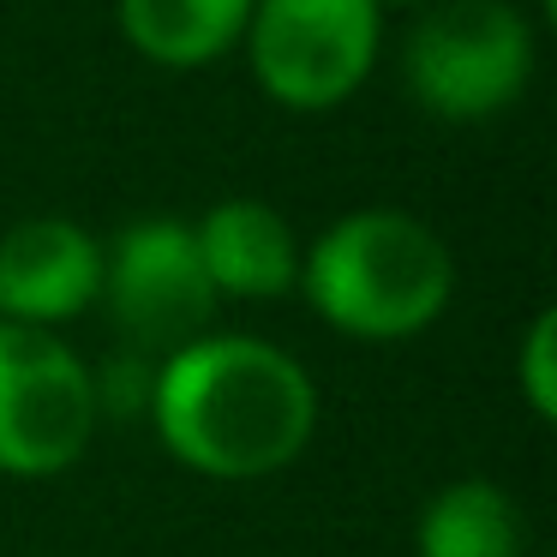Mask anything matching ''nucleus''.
Segmentation results:
<instances>
[{"mask_svg": "<svg viewBox=\"0 0 557 557\" xmlns=\"http://www.w3.org/2000/svg\"><path fill=\"white\" fill-rule=\"evenodd\" d=\"M157 444L205 480H270L318 437V384L264 336L205 330L150 366Z\"/></svg>", "mask_w": 557, "mask_h": 557, "instance_id": "obj_1", "label": "nucleus"}, {"mask_svg": "<svg viewBox=\"0 0 557 557\" xmlns=\"http://www.w3.org/2000/svg\"><path fill=\"white\" fill-rule=\"evenodd\" d=\"M318 318L354 342H408L449 312L456 258L413 210H348L300 246V282Z\"/></svg>", "mask_w": 557, "mask_h": 557, "instance_id": "obj_2", "label": "nucleus"}, {"mask_svg": "<svg viewBox=\"0 0 557 557\" xmlns=\"http://www.w3.org/2000/svg\"><path fill=\"white\" fill-rule=\"evenodd\" d=\"M533 25L516 0H432L401 42V78L437 121H492L533 85Z\"/></svg>", "mask_w": 557, "mask_h": 557, "instance_id": "obj_3", "label": "nucleus"}, {"mask_svg": "<svg viewBox=\"0 0 557 557\" xmlns=\"http://www.w3.org/2000/svg\"><path fill=\"white\" fill-rule=\"evenodd\" d=\"M384 49L372 0H252L240 54L276 109L324 114L360 97Z\"/></svg>", "mask_w": 557, "mask_h": 557, "instance_id": "obj_4", "label": "nucleus"}, {"mask_svg": "<svg viewBox=\"0 0 557 557\" xmlns=\"http://www.w3.org/2000/svg\"><path fill=\"white\" fill-rule=\"evenodd\" d=\"M97 420V372L66 348L61 330L0 318V473L54 480L78 468Z\"/></svg>", "mask_w": 557, "mask_h": 557, "instance_id": "obj_5", "label": "nucleus"}, {"mask_svg": "<svg viewBox=\"0 0 557 557\" xmlns=\"http://www.w3.org/2000/svg\"><path fill=\"white\" fill-rule=\"evenodd\" d=\"M102 306L114 330L138 354H174L181 342L205 336L216 312V288L205 276L193 222L138 216L102 246Z\"/></svg>", "mask_w": 557, "mask_h": 557, "instance_id": "obj_6", "label": "nucleus"}, {"mask_svg": "<svg viewBox=\"0 0 557 557\" xmlns=\"http://www.w3.org/2000/svg\"><path fill=\"white\" fill-rule=\"evenodd\" d=\"M102 294V240L73 216H25L0 234V318L61 330Z\"/></svg>", "mask_w": 557, "mask_h": 557, "instance_id": "obj_7", "label": "nucleus"}, {"mask_svg": "<svg viewBox=\"0 0 557 557\" xmlns=\"http://www.w3.org/2000/svg\"><path fill=\"white\" fill-rule=\"evenodd\" d=\"M205 276L216 300H282L300 282V240L288 216L270 210L264 198H222L193 222Z\"/></svg>", "mask_w": 557, "mask_h": 557, "instance_id": "obj_8", "label": "nucleus"}, {"mask_svg": "<svg viewBox=\"0 0 557 557\" xmlns=\"http://www.w3.org/2000/svg\"><path fill=\"white\" fill-rule=\"evenodd\" d=\"M121 37L162 73H198L240 49L252 0H114Z\"/></svg>", "mask_w": 557, "mask_h": 557, "instance_id": "obj_9", "label": "nucleus"}, {"mask_svg": "<svg viewBox=\"0 0 557 557\" xmlns=\"http://www.w3.org/2000/svg\"><path fill=\"white\" fill-rule=\"evenodd\" d=\"M521 545H528V528H521L516 497L480 473L437 485L413 521L420 557H521Z\"/></svg>", "mask_w": 557, "mask_h": 557, "instance_id": "obj_10", "label": "nucleus"}, {"mask_svg": "<svg viewBox=\"0 0 557 557\" xmlns=\"http://www.w3.org/2000/svg\"><path fill=\"white\" fill-rule=\"evenodd\" d=\"M516 384H521V401L533 408V420L552 425L557 420V312H540L528 324L516 354Z\"/></svg>", "mask_w": 557, "mask_h": 557, "instance_id": "obj_11", "label": "nucleus"}, {"mask_svg": "<svg viewBox=\"0 0 557 557\" xmlns=\"http://www.w3.org/2000/svg\"><path fill=\"white\" fill-rule=\"evenodd\" d=\"M377 13H420V7H432V0H372Z\"/></svg>", "mask_w": 557, "mask_h": 557, "instance_id": "obj_12", "label": "nucleus"}]
</instances>
